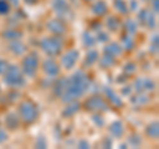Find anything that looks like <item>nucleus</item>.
<instances>
[{
    "label": "nucleus",
    "mask_w": 159,
    "mask_h": 149,
    "mask_svg": "<svg viewBox=\"0 0 159 149\" xmlns=\"http://www.w3.org/2000/svg\"><path fill=\"white\" fill-rule=\"evenodd\" d=\"M152 9H154V12L158 13L159 11V0H152Z\"/></svg>",
    "instance_id": "a19ab883"
},
{
    "label": "nucleus",
    "mask_w": 159,
    "mask_h": 149,
    "mask_svg": "<svg viewBox=\"0 0 159 149\" xmlns=\"http://www.w3.org/2000/svg\"><path fill=\"white\" fill-rule=\"evenodd\" d=\"M85 2H93V0H85Z\"/></svg>",
    "instance_id": "8fccbe9b"
},
{
    "label": "nucleus",
    "mask_w": 159,
    "mask_h": 149,
    "mask_svg": "<svg viewBox=\"0 0 159 149\" xmlns=\"http://www.w3.org/2000/svg\"><path fill=\"white\" fill-rule=\"evenodd\" d=\"M11 11V6L7 0H0V15H7Z\"/></svg>",
    "instance_id": "c756f323"
},
{
    "label": "nucleus",
    "mask_w": 159,
    "mask_h": 149,
    "mask_svg": "<svg viewBox=\"0 0 159 149\" xmlns=\"http://www.w3.org/2000/svg\"><path fill=\"white\" fill-rule=\"evenodd\" d=\"M148 100H150V99H148L146 95L138 92V95L131 97V104H134V105H137V107H141V105H145V104H147Z\"/></svg>",
    "instance_id": "4be33fe9"
},
{
    "label": "nucleus",
    "mask_w": 159,
    "mask_h": 149,
    "mask_svg": "<svg viewBox=\"0 0 159 149\" xmlns=\"http://www.w3.org/2000/svg\"><path fill=\"white\" fill-rule=\"evenodd\" d=\"M7 133L6 132H4V131H0V144H2V142H4V141H6L7 140Z\"/></svg>",
    "instance_id": "79ce46f5"
},
{
    "label": "nucleus",
    "mask_w": 159,
    "mask_h": 149,
    "mask_svg": "<svg viewBox=\"0 0 159 149\" xmlns=\"http://www.w3.org/2000/svg\"><path fill=\"white\" fill-rule=\"evenodd\" d=\"M78 148H82V149H88L90 148V144H89L86 140H81L78 142Z\"/></svg>",
    "instance_id": "ea45409f"
},
{
    "label": "nucleus",
    "mask_w": 159,
    "mask_h": 149,
    "mask_svg": "<svg viewBox=\"0 0 159 149\" xmlns=\"http://www.w3.org/2000/svg\"><path fill=\"white\" fill-rule=\"evenodd\" d=\"M130 7H131V11H135V9L138 8V3L135 2V0H131V2H130Z\"/></svg>",
    "instance_id": "c03bdc74"
},
{
    "label": "nucleus",
    "mask_w": 159,
    "mask_h": 149,
    "mask_svg": "<svg viewBox=\"0 0 159 149\" xmlns=\"http://www.w3.org/2000/svg\"><path fill=\"white\" fill-rule=\"evenodd\" d=\"M66 85H68V79H66V77L58 79V80L54 83V85H53V93H54V96L61 97L62 93L65 92Z\"/></svg>",
    "instance_id": "f8f14e48"
},
{
    "label": "nucleus",
    "mask_w": 159,
    "mask_h": 149,
    "mask_svg": "<svg viewBox=\"0 0 159 149\" xmlns=\"http://www.w3.org/2000/svg\"><path fill=\"white\" fill-rule=\"evenodd\" d=\"M78 51H76V49H72V51L66 52L64 56L61 57V64L62 67L65 69H72L74 65H76V63L78 60Z\"/></svg>",
    "instance_id": "9d476101"
},
{
    "label": "nucleus",
    "mask_w": 159,
    "mask_h": 149,
    "mask_svg": "<svg viewBox=\"0 0 159 149\" xmlns=\"http://www.w3.org/2000/svg\"><path fill=\"white\" fill-rule=\"evenodd\" d=\"M123 27H125V31L129 33V35H135L137 33V29H138V26H137V23L131 20V19H127V20L123 23Z\"/></svg>",
    "instance_id": "393cba45"
},
{
    "label": "nucleus",
    "mask_w": 159,
    "mask_h": 149,
    "mask_svg": "<svg viewBox=\"0 0 159 149\" xmlns=\"http://www.w3.org/2000/svg\"><path fill=\"white\" fill-rule=\"evenodd\" d=\"M138 19L143 26H146L150 29H154L157 27V19H155V16H154V12L148 11V9H145V8L141 9L139 13H138Z\"/></svg>",
    "instance_id": "6e6552de"
},
{
    "label": "nucleus",
    "mask_w": 159,
    "mask_h": 149,
    "mask_svg": "<svg viewBox=\"0 0 159 149\" xmlns=\"http://www.w3.org/2000/svg\"><path fill=\"white\" fill-rule=\"evenodd\" d=\"M9 51H11L13 55H17V56H20V55H23L24 52L27 51V47L25 44L21 43L20 40H13V41H9Z\"/></svg>",
    "instance_id": "ddd939ff"
},
{
    "label": "nucleus",
    "mask_w": 159,
    "mask_h": 149,
    "mask_svg": "<svg viewBox=\"0 0 159 149\" xmlns=\"http://www.w3.org/2000/svg\"><path fill=\"white\" fill-rule=\"evenodd\" d=\"M52 8L61 20H70V19H73V12L66 0H53Z\"/></svg>",
    "instance_id": "423d86ee"
},
{
    "label": "nucleus",
    "mask_w": 159,
    "mask_h": 149,
    "mask_svg": "<svg viewBox=\"0 0 159 149\" xmlns=\"http://www.w3.org/2000/svg\"><path fill=\"white\" fill-rule=\"evenodd\" d=\"M111 145H113V141L110 138H106L105 142H103V148H111Z\"/></svg>",
    "instance_id": "37998d69"
},
{
    "label": "nucleus",
    "mask_w": 159,
    "mask_h": 149,
    "mask_svg": "<svg viewBox=\"0 0 159 149\" xmlns=\"http://www.w3.org/2000/svg\"><path fill=\"white\" fill-rule=\"evenodd\" d=\"M133 87H134V89H135L137 92H142V91H143V83H142V79H137Z\"/></svg>",
    "instance_id": "4c0bfd02"
},
{
    "label": "nucleus",
    "mask_w": 159,
    "mask_h": 149,
    "mask_svg": "<svg viewBox=\"0 0 159 149\" xmlns=\"http://www.w3.org/2000/svg\"><path fill=\"white\" fill-rule=\"evenodd\" d=\"M92 12L97 16H103L106 12H107V6L103 0H98L92 6Z\"/></svg>",
    "instance_id": "f3484780"
},
{
    "label": "nucleus",
    "mask_w": 159,
    "mask_h": 149,
    "mask_svg": "<svg viewBox=\"0 0 159 149\" xmlns=\"http://www.w3.org/2000/svg\"><path fill=\"white\" fill-rule=\"evenodd\" d=\"M80 108H81V105H80L78 103H76V101L68 103V105H66L65 109L62 111V116H64V117H70V116H73V115H76V113L80 111Z\"/></svg>",
    "instance_id": "a211bd4d"
},
{
    "label": "nucleus",
    "mask_w": 159,
    "mask_h": 149,
    "mask_svg": "<svg viewBox=\"0 0 159 149\" xmlns=\"http://www.w3.org/2000/svg\"><path fill=\"white\" fill-rule=\"evenodd\" d=\"M130 89H131V87L123 88V89H122V93H123V95H129V93H130Z\"/></svg>",
    "instance_id": "a18cd8bd"
},
{
    "label": "nucleus",
    "mask_w": 159,
    "mask_h": 149,
    "mask_svg": "<svg viewBox=\"0 0 159 149\" xmlns=\"http://www.w3.org/2000/svg\"><path fill=\"white\" fill-rule=\"evenodd\" d=\"M129 142L133 144V147H138L139 144H141V137H139L138 135L130 136V138H129Z\"/></svg>",
    "instance_id": "c9c22d12"
},
{
    "label": "nucleus",
    "mask_w": 159,
    "mask_h": 149,
    "mask_svg": "<svg viewBox=\"0 0 159 149\" xmlns=\"http://www.w3.org/2000/svg\"><path fill=\"white\" fill-rule=\"evenodd\" d=\"M97 60H98V52L96 51V49H92V51L88 52L86 57H85V61H84V65H85V67H90Z\"/></svg>",
    "instance_id": "5701e85b"
},
{
    "label": "nucleus",
    "mask_w": 159,
    "mask_h": 149,
    "mask_svg": "<svg viewBox=\"0 0 159 149\" xmlns=\"http://www.w3.org/2000/svg\"><path fill=\"white\" fill-rule=\"evenodd\" d=\"M20 125V120H19V116L16 113H8L6 116V127L8 129H11V131H15V129H17Z\"/></svg>",
    "instance_id": "4468645a"
},
{
    "label": "nucleus",
    "mask_w": 159,
    "mask_h": 149,
    "mask_svg": "<svg viewBox=\"0 0 159 149\" xmlns=\"http://www.w3.org/2000/svg\"><path fill=\"white\" fill-rule=\"evenodd\" d=\"M158 40H159V36L155 35L152 37V41H151V47H150V52L154 55V53H158Z\"/></svg>",
    "instance_id": "2f4dec72"
},
{
    "label": "nucleus",
    "mask_w": 159,
    "mask_h": 149,
    "mask_svg": "<svg viewBox=\"0 0 159 149\" xmlns=\"http://www.w3.org/2000/svg\"><path fill=\"white\" fill-rule=\"evenodd\" d=\"M114 7H116L117 11L119 13H122V15H126L129 12V8H127L126 3L123 2V0H114Z\"/></svg>",
    "instance_id": "c85d7f7f"
},
{
    "label": "nucleus",
    "mask_w": 159,
    "mask_h": 149,
    "mask_svg": "<svg viewBox=\"0 0 159 149\" xmlns=\"http://www.w3.org/2000/svg\"><path fill=\"white\" fill-rule=\"evenodd\" d=\"M89 88H90V79L82 71H77L68 79V85L65 92L62 93L61 100L66 104L76 101L85 92H88Z\"/></svg>",
    "instance_id": "f257e3e1"
},
{
    "label": "nucleus",
    "mask_w": 159,
    "mask_h": 149,
    "mask_svg": "<svg viewBox=\"0 0 159 149\" xmlns=\"http://www.w3.org/2000/svg\"><path fill=\"white\" fill-rule=\"evenodd\" d=\"M24 2H25L27 4H31V6H33V4H36L39 0H24Z\"/></svg>",
    "instance_id": "49530a36"
},
{
    "label": "nucleus",
    "mask_w": 159,
    "mask_h": 149,
    "mask_svg": "<svg viewBox=\"0 0 159 149\" xmlns=\"http://www.w3.org/2000/svg\"><path fill=\"white\" fill-rule=\"evenodd\" d=\"M39 67V56L36 52L28 53L23 59V73L28 77H34Z\"/></svg>",
    "instance_id": "39448f33"
},
{
    "label": "nucleus",
    "mask_w": 159,
    "mask_h": 149,
    "mask_svg": "<svg viewBox=\"0 0 159 149\" xmlns=\"http://www.w3.org/2000/svg\"><path fill=\"white\" fill-rule=\"evenodd\" d=\"M70 2H72V3H76V0H70Z\"/></svg>",
    "instance_id": "09e8293b"
},
{
    "label": "nucleus",
    "mask_w": 159,
    "mask_h": 149,
    "mask_svg": "<svg viewBox=\"0 0 159 149\" xmlns=\"http://www.w3.org/2000/svg\"><path fill=\"white\" fill-rule=\"evenodd\" d=\"M123 71H125V73L129 76V74H131L134 71H135V65H134L133 63H127L126 65L123 67Z\"/></svg>",
    "instance_id": "f704fd0d"
},
{
    "label": "nucleus",
    "mask_w": 159,
    "mask_h": 149,
    "mask_svg": "<svg viewBox=\"0 0 159 149\" xmlns=\"http://www.w3.org/2000/svg\"><path fill=\"white\" fill-rule=\"evenodd\" d=\"M43 69H44V73L49 77H54L60 73V67L54 60H45L43 63Z\"/></svg>",
    "instance_id": "9b49d317"
},
{
    "label": "nucleus",
    "mask_w": 159,
    "mask_h": 149,
    "mask_svg": "<svg viewBox=\"0 0 159 149\" xmlns=\"http://www.w3.org/2000/svg\"><path fill=\"white\" fill-rule=\"evenodd\" d=\"M106 26H107V28L110 29V31H114V32H116L117 29L121 27V22H119L117 17L110 16V17H109L107 20H106Z\"/></svg>",
    "instance_id": "bb28decb"
},
{
    "label": "nucleus",
    "mask_w": 159,
    "mask_h": 149,
    "mask_svg": "<svg viewBox=\"0 0 159 149\" xmlns=\"http://www.w3.org/2000/svg\"><path fill=\"white\" fill-rule=\"evenodd\" d=\"M142 83H143V89H147V91H152L155 88V83L150 79H142Z\"/></svg>",
    "instance_id": "7c9ffc66"
},
{
    "label": "nucleus",
    "mask_w": 159,
    "mask_h": 149,
    "mask_svg": "<svg viewBox=\"0 0 159 149\" xmlns=\"http://www.w3.org/2000/svg\"><path fill=\"white\" fill-rule=\"evenodd\" d=\"M19 115H20V117L23 118L24 123L32 124V123H34L37 120L39 111H37L36 105H34L32 101L25 100V101H23L19 105Z\"/></svg>",
    "instance_id": "7ed1b4c3"
},
{
    "label": "nucleus",
    "mask_w": 159,
    "mask_h": 149,
    "mask_svg": "<svg viewBox=\"0 0 159 149\" xmlns=\"http://www.w3.org/2000/svg\"><path fill=\"white\" fill-rule=\"evenodd\" d=\"M103 52L106 55H110L113 57H117L122 53V47L119 46L118 43H109L105 47V49H103Z\"/></svg>",
    "instance_id": "dca6fc26"
},
{
    "label": "nucleus",
    "mask_w": 159,
    "mask_h": 149,
    "mask_svg": "<svg viewBox=\"0 0 159 149\" xmlns=\"http://www.w3.org/2000/svg\"><path fill=\"white\" fill-rule=\"evenodd\" d=\"M105 95H106V97L109 99V101L111 103V105L117 107V108H119V107H122V105H123V104H122V100H121V97H119L117 93L113 91L111 88H105Z\"/></svg>",
    "instance_id": "2eb2a0df"
},
{
    "label": "nucleus",
    "mask_w": 159,
    "mask_h": 149,
    "mask_svg": "<svg viewBox=\"0 0 159 149\" xmlns=\"http://www.w3.org/2000/svg\"><path fill=\"white\" fill-rule=\"evenodd\" d=\"M146 135L150 138H154V140H157V138L159 137V124H158V121L151 123L150 125L146 128Z\"/></svg>",
    "instance_id": "412c9836"
},
{
    "label": "nucleus",
    "mask_w": 159,
    "mask_h": 149,
    "mask_svg": "<svg viewBox=\"0 0 159 149\" xmlns=\"http://www.w3.org/2000/svg\"><path fill=\"white\" fill-rule=\"evenodd\" d=\"M47 28L51 31L53 35H57V36H61V35H64L66 32V26L65 23H64V20H61V19H52V20H49L47 23Z\"/></svg>",
    "instance_id": "1a4fd4ad"
},
{
    "label": "nucleus",
    "mask_w": 159,
    "mask_h": 149,
    "mask_svg": "<svg viewBox=\"0 0 159 149\" xmlns=\"http://www.w3.org/2000/svg\"><path fill=\"white\" fill-rule=\"evenodd\" d=\"M7 2H11L15 4V6H19V0H7Z\"/></svg>",
    "instance_id": "de8ad7c7"
},
{
    "label": "nucleus",
    "mask_w": 159,
    "mask_h": 149,
    "mask_svg": "<svg viewBox=\"0 0 159 149\" xmlns=\"http://www.w3.org/2000/svg\"><path fill=\"white\" fill-rule=\"evenodd\" d=\"M92 120H93V123H96L97 127H102L103 125V118L101 117V115H94V116H92Z\"/></svg>",
    "instance_id": "e433bc0d"
},
{
    "label": "nucleus",
    "mask_w": 159,
    "mask_h": 149,
    "mask_svg": "<svg viewBox=\"0 0 159 149\" xmlns=\"http://www.w3.org/2000/svg\"><path fill=\"white\" fill-rule=\"evenodd\" d=\"M97 40L99 43H106V41H109V35L106 32H103V31H98Z\"/></svg>",
    "instance_id": "72a5a7b5"
},
{
    "label": "nucleus",
    "mask_w": 159,
    "mask_h": 149,
    "mask_svg": "<svg viewBox=\"0 0 159 149\" xmlns=\"http://www.w3.org/2000/svg\"><path fill=\"white\" fill-rule=\"evenodd\" d=\"M116 63V60H114V57L110 56V55H103V56L101 57V60H99V67L101 68H110L113 64Z\"/></svg>",
    "instance_id": "a878e982"
},
{
    "label": "nucleus",
    "mask_w": 159,
    "mask_h": 149,
    "mask_svg": "<svg viewBox=\"0 0 159 149\" xmlns=\"http://www.w3.org/2000/svg\"><path fill=\"white\" fill-rule=\"evenodd\" d=\"M40 47L48 56H57L62 51V41L61 39H58V36L44 37L40 41Z\"/></svg>",
    "instance_id": "20e7f679"
},
{
    "label": "nucleus",
    "mask_w": 159,
    "mask_h": 149,
    "mask_svg": "<svg viewBox=\"0 0 159 149\" xmlns=\"http://www.w3.org/2000/svg\"><path fill=\"white\" fill-rule=\"evenodd\" d=\"M8 68V64L6 60H3V59H0V74H4Z\"/></svg>",
    "instance_id": "58836bf2"
},
{
    "label": "nucleus",
    "mask_w": 159,
    "mask_h": 149,
    "mask_svg": "<svg viewBox=\"0 0 159 149\" xmlns=\"http://www.w3.org/2000/svg\"><path fill=\"white\" fill-rule=\"evenodd\" d=\"M121 41H122V47L126 49V51H131V49L134 48V40H133V36L131 35H122L121 37Z\"/></svg>",
    "instance_id": "b1692460"
},
{
    "label": "nucleus",
    "mask_w": 159,
    "mask_h": 149,
    "mask_svg": "<svg viewBox=\"0 0 159 149\" xmlns=\"http://www.w3.org/2000/svg\"><path fill=\"white\" fill-rule=\"evenodd\" d=\"M36 148H39V149L47 148V140H45V137H43V136H39L37 137V140H36Z\"/></svg>",
    "instance_id": "473e14b6"
},
{
    "label": "nucleus",
    "mask_w": 159,
    "mask_h": 149,
    "mask_svg": "<svg viewBox=\"0 0 159 149\" xmlns=\"http://www.w3.org/2000/svg\"><path fill=\"white\" fill-rule=\"evenodd\" d=\"M86 111H92V112H106L109 111V104L103 100L101 96H92L84 104Z\"/></svg>",
    "instance_id": "0eeeda50"
},
{
    "label": "nucleus",
    "mask_w": 159,
    "mask_h": 149,
    "mask_svg": "<svg viewBox=\"0 0 159 149\" xmlns=\"http://www.w3.org/2000/svg\"><path fill=\"white\" fill-rule=\"evenodd\" d=\"M109 132L111 133L114 137H121L123 135V124L121 121H114L109 127Z\"/></svg>",
    "instance_id": "aec40b11"
},
{
    "label": "nucleus",
    "mask_w": 159,
    "mask_h": 149,
    "mask_svg": "<svg viewBox=\"0 0 159 149\" xmlns=\"http://www.w3.org/2000/svg\"><path fill=\"white\" fill-rule=\"evenodd\" d=\"M82 41L85 47H93L96 44V39L93 37V35H90V32H84L82 33Z\"/></svg>",
    "instance_id": "cd10ccee"
},
{
    "label": "nucleus",
    "mask_w": 159,
    "mask_h": 149,
    "mask_svg": "<svg viewBox=\"0 0 159 149\" xmlns=\"http://www.w3.org/2000/svg\"><path fill=\"white\" fill-rule=\"evenodd\" d=\"M4 83L9 87H24V84H25L24 73L16 65H8L6 73H4Z\"/></svg>",
    "instance_id": "f03ea898"
},
{
    "label": "nucleus",
    "mask_w": 159,
    "mask_h": 149,
    "mask_svg": "<svg viewBox=\"0 0 159 149\" xmlns=\"http://www.w3.org/2000/svg\"><path fill=\"white\" fill-rule=\"evenodd\" d=\"M2 36L8 41H13V40H20L23 37V33L17 31V29H6L2 33Z\"/></svg>",
    "instance_id": "6ab92c4d"
}]
</instances>
